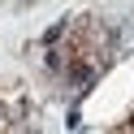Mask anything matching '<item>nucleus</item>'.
<instances>
[{"label":"nucleus","instance_id":"nucleus-1","mask_svg":"<svg viewBox=\"0 0 134 134\" xmlns=\"http://www.w3.org/2000/svg\"><path fill=\"white\" fill-rule=\"evenodd\" d=\"M69 74H74V82H91V65H74Z\"/></svg>","mask_w":134,"mask_h":134},{"label":"nucleus","instance_id":"nucleus-2","mask_svg":"<svg viewBox=\"0 0 134 134\" xmlns=\"http://www.w3.org/2000/svg\"><path fill=\"white\" fill-rule=\"evenodd\" d=\"M4 117H9V113H4V104H0V125H4Z\"/></svg>","mask_w":134,"mask_h":134},{"label":"nucleus","instance_id":"nucleus-3","mask_svg":"<svg viewBox=\"0 0 134 134\" xmlns=\"http://www.w3.org/2000/svg\"><path fill=\"white\" fill-rule=\"evenodd\" d=\"M22 134H35V130H22Z\"/></svg>","mask_w":134,"mask_h":134}]
</instances>
